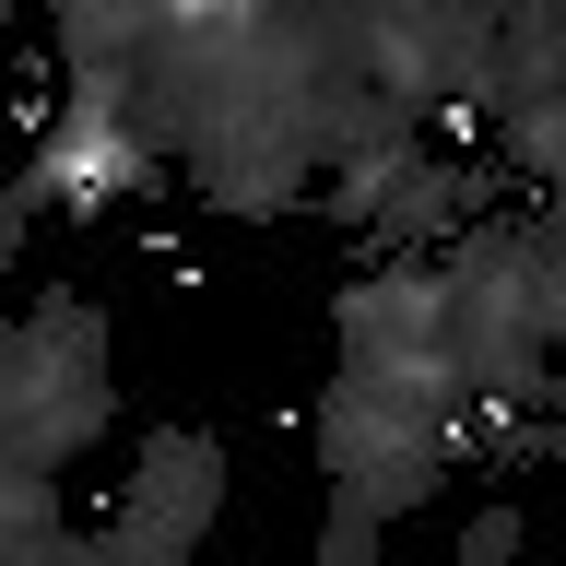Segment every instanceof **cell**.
<instances>
[{"label":"cell","instance_id":"1","mask_svg":"<svg viewBox=\"0 0 566 566\" xmlns=\"http://www.w3.org/2000/svg\"><path fill=\"white\" fill-rule=\"evenodd\" d=\"M224 507V449L201 424H154L142 437V472H130V507H106L83 531V555H189Z\"/></svg>","mask_w":566,"mask_h":566},{"label":"cell","instance_id":"2","mask_svg":"<svg viewBox=\"0 0 566 566\" xmlns=\"http://www.w3.org/2000/svg\"><path fill=\"white\" fill-rule=\"evenodd\" d=\"M507 543H520V507H484V520L460 531V555H472V566H495V555H507Z\"/></svg>","mask_w":566,"mask_h":566}]
</instances>
